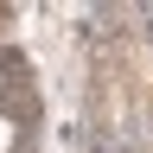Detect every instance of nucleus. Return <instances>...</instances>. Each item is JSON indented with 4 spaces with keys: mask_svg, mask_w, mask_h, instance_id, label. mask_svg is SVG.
<instances>
[{
    "mask_svg": "<svg viewBox=\"0 0 153 153\" xmlns=\"http://www.w3.org/2000/svg\"><path fill=\"white\" fill-rule=\"evenodd\" d=\"M13 147H19V128L7 121V115H0V153H13Z\"/></svg>",
    "mask_w": 153,
    "mask_h": 153,
    "instance_id": "nucleus-1",
    "label": "nucleus"
}]
</instances>
